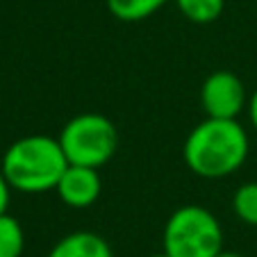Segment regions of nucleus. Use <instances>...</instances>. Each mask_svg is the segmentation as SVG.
Masks as SVG:
<instances>
[{
    "label": "nucleus",
    "mask_w": 257,
    "mask_h": 257,
    "mask_svg": "<svg viewBox=\"0 0 257 257\" xmlns=\"http://www.w3.org/2000/svg\"><path fill=\"white\" fill-rule=\"evenodd\" d=\"M250 139L237 118H212L196 123L182 146V157L191 173L218 180L237 173L248 160Z\"/></svg>",
    "instance_id": "obj_1"
},
{
    "label": "nucleus",
    "mask_w": 257,
    "mask_h": 257,
    "mask_svg": "<svg viewBox=\"0 0 257 257\" xmlns=\"http://www.w3.org/2000/svg\"><path fill=\"white\" fill-rule=\"evenodd\" d=\"M68 160L59 139L50 135H28L10 144L0 160V169L14 191L46 194L55 191Z\"/></svg>",
    "instance_id": "obj_2"
},
{
    "label": "nucleus",
    "mask_w": 257,
    "mask_h": 257,
    "mask_svg": "<svg viewBox=\"0 0 257 257\" xmlns=\"http://www.w3.org/2000/svg\"><path fill=\"white\" fill-rule=\"evenodd\" d=\"M162 250L171 257H216L223 252V228L200 205H182L164 223Z\"/></svg>",
    "instance_id": "obj_3"
},
{
    "label": "nucleus",
    "mask_w": 257,
    "mask_h": 257,
    "mask_svg": "<svg viewBox=\"0 0 257 257\" xmlns=\"http://www.w3.org/2000/svg\"><path fill=\"white\" fill-rule=\"evenodd\" d=\"M59 144L68 164L102 169L118 148V132L105 114L82 112L68 118L59 132Z\"/></svg>",
    "instance_id": "obj_4"
},
{
    "label": "nucleus",
    "mask_w": 257,
    "mask_h": 257,
    "mask_svg": "<svg viewBox=\"0 0 257 257\" xmlns=\"http://www.w3.org/2000/svg\"><path fill=\"white\" fill-rule=\"evenodd\" d=\"M200 107L205 116L239 118V114L248 107V91L241 78L225 68L209 73L200 84Z\"/></svg>",
    "instance_id": "obj_5"
},
{
    "label": "nucleus",
    "mask_w": 257,
    "mask_h": 257,
    "mask_svg": "<svg viewBox=\"0 0 257 257\" xmlns=\"http://www.w3.org/2000/svg\"><path fill=\"white\" fill-rule=\"evenodd\" d=\"M98 171L100 169L68 164L57 182V189H55L59 200L71 209L91 207L100 198V191H102V180Z\"/></svg>",
    "instance_id": "obj_6"
},
{
    "label": "nucleus",
    "mask_w": 257,
    "mask_h": 257,
    "mask_svg": "<svg viewBox=\"0 0 257 257\" xmlns=\"http://www.w3.org/2000/svg\"><path fill=\"white\" fill-rule=\"evenodd\" d=\"M46 257H114V252L105 237L91 230H75L64 234Z\"/></svg>",
    "instance_id": "obj_7"
},
{
    "label": "nucleus",
    "mask_w": 257,
    "mask_h": 257,
    "mask_svg": "<svg viewBox=\"0 0 257 257\" xmlns=\"http://www.w3.org/2000/svg\"><path fill=\"white\" fill-rule=\"evenodd\" d=\"M105 3L114 19L123 21V23H139L173 0H105Z\"/></svg>",
    "instance_id": "obj_8"
},
{
    "label": "nucleus",
    "mask_w": 257,
    "mask_h": 257,
    "mask_svg": "<svg viewBox=\"0 0 257 257\" xmlns=\"http://www.w3.org/2000/svg\"><path fill=\"white\" fill-rule=\"evenodd\" d=\"M173 5L189 23L209 25L223 14L225 0H173Z\"/></svg>",
    "instance_id": "obj_9"
},
{
    "label": "nucleus",
    "mask_w": 257,
    "mask_h": 257,
    "mask_svg": "<svg viewBox=\"0 0 257 257\" xmlns=\"http://www.w3.org/2000/svg\"><path fill=\"white\" fill-rule=\"evenodd\" d=\"M25 250L23 225L10 212L0 214V257H21Z\"/></svg>",
    "instance_id": "obj_10"
},
{
    "label": "nucleus",
    "mask_w": 257,
    "mask_h": 257,
    "mask_svg": "<svg viewBox=\"0 0 257 257\" xmlns=\"http://www.w3.org/2000/svg\"><path fill=\"white\" fill-rule=\"evenodd\" d=\"M232 212L243 225L257 228V182H243L234 189Z\"/></svg>",
    "instance_id": "obj_11"
},
{
    "label": "nucleus",
    "mask_w": 257,
    "mask_h": 257,
    "mask_svg": "<svg viewBox=\"0 0 257 257\" xmlns=\"http://www.w3.org/2000/svg\"><path fill=\"white\" fill-rule=\"evenodd\" d=\"M12 187L10 182H7L5 173H3V169H0V214H5L7 209H10V200H12Z\"/></svg>",
    "instance_id": "obj_12"
},
{
    "label": "nucleus",
    "mask_w": 257,
    "mask_h": 257,
    "mask_svg": "<svg viewBox=\"0 0 257 257\" xmlns=\"http://www.w3.org/2000/svg\"><path fill=\"white\" fill-rule=\"evenodd\" d=\"M246 112H248V118H250V125L255 127V132H257V89L250 93V96H248Z\"/></svg>",
    "instance_id": "obj_13"
},
{
    "label": "nucleus",
    "mask_w": 257,
    "mask_h": 257,
    "mask_svg": "<svg viewBox=\"0 0 257 257\" xmlns=\"http://www.w3.org/2000/svg\"><path fill=\"white\" fill-rule=\"evenodd\" d=\"M216 257H243V255H239V252H228V250H223L221 255H216Z\"/></svg>",
    "instance_id": "obj_14"
},
{
    "label": "nucleus",
    "mask_w": 257,
    "mask_h": 257,
    "mask_svg": "<svg viewBox=\"0 0 257 257\" xmlns=\"http://www.w3.org/2000/svg\"><path fill=\"white\" fill-rule=\"evenodd\" d=\"M148 257H171V255L166 250H162V252H153V255H148Z\"/></svg>",
    "instance_id": "obj_15"
}]
</instances>
